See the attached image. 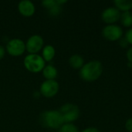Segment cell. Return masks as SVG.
<instances>
[{
    "label": "cell",
    "instance_id": "obj_11",
    "mask_svg": "<svg viewBox=\"0 0 132 132\" xmlns=\"http://www.w3.org/2000/svg\"><path fill=\"white\" fill-rule=\"evenodd\" d=\"M43 77L46 80H56L58 75L57 69L53 65H46L42 71Z\"/></svg>",
    "mask_w": 132,
    "mask_h": 132
},
{
    "label": "cell",
    "instance_id": "obj_14",
    "mask_svg": "<svg viewBox=\"0 0 132 132\" xmlns=\"http://www.w3.org/2000/svg\"><path fill=\"white\" fill-rule=\"evenodd\" d=\"M114 3L119 11L127 12L132 9V0H116Z\"/></svg>",
    "mask_w": 132,
    "mask_h": 132
},
{
    "label": "cell",
    "instance_id": "obj_15",
    "mask_svg": "<svg viewBox=\"0 0 132 132\" xmlns=\"http://www.w3.org/2000/svg\"><path fill=\"white\" fill-rule=\"evenodd\" d=\"M121 22L125 27L132 26V13L130 11L124 12L121 15Z\"/></svg>",
    "mask_w": 132,
    "mask_h": 132
},
{
    "label": "cell",
    "instance_id": "obj_20",
    "mask_svg": "<svg viewBox=\"0 0 132 132\" xmlns=\"http://www.w3.org/2000/svg\"><path fill=\"white\" fill-rule=\"evenodd\" d=\"M125 127L127 128V130L129 132H132V118L128 119L127 121H126V124H125Z\"/></svg>",
    "mask_w": 132,
    "mask_h": 132
},
{
    "label": "cell",
    "instance_id": "obj_5",
    "mask_svg": "<svg viewBox=\"0 0 132 132\" xmlns=\"http://www.w3.org/2000/svg\"><path fill=\"white\" fill-rule=\"evenodd\" d=\"M5 50L12 56H20L26 51V43L18 38L12 39L6 43Z\"/></svg>",
    "mask_w": 132,
    "mask_h": 132
},
{
    "label": "cell",
    "instance_id": "obj_3",
    "mask_svg": "<svg viewBox=\"0 0 132 132\" xmlns=\"http://www.w3.org/2000/svg\"><path fill=\"white\" fill-rule=\"evenodd\" d=\"M25 68L32 73H37L42 72L46 67V62L43 59L42 56L39 54H28L25 56L23 60Z\"/></svg>",
    "mask_w": 132,
    "mask_h": 132
},
{
    "label": "cell",
    "instance_id": "obj_17",
    "mask_svg": "<svg viewBox=\"0 0 132 132\" xmlns=\"http://www.w3.org/2000/svg\"><path fill=\"white\" fill-rule=\"evenodd\" d=\"M61 11H62V5H60L57 2V1H56V4L53 8H51L50 9L48 10L49 14L52 16H57L58 15L60 14Z\"/></svg>",
    "mask_w": 132,
    "mask_h": 132
},
{
    "label": "cell",
    "instance_id": "obj_7",
    "mask_svg": "<svg viewBox=\"0 0 132 132\" xmlns=\"http://www.w3.org/2000/svg\"><path fill=\"white\" fill-rule=\"evenodd\" d=\"M44 47L43 38L39 35H32L26 42V49L29 54H38Z\"/></svg>",
    "mask_w": 132,
    "mask_h": 132
},
{
    "label": "cell",
    "instance_id": "obj_8",
    "mask_svg": "<svg viewBox=\"0 0 132 132\" xmlns=\"http://www.w3.org/2000/svg\"><path fill=\"white\" fill-rule=\"evenodd\" d=\"M104 37L110 41H116L121 39L123 35L122 29L116 25H108L102 31Z\"/></svg>",
    "mask_w": 132,
    "mask_h": 132
},
{
    "label": "cell",
    "instance_id": "obj_16",
    "mask_svg": "<svg viewBox=\"0 0 132 132\" xmlns=\"http://www.w3.org/2000/svg\"><path fill=\"white\" fill-rule=\"evenodd\" d=\"M59 132H79V130L73 124L65 123L59 128Z\"/></svg>",
    "mask_w": 132,
    "mask_h": 132
},
{
    "label": "cell",
    "instance_id": "obj_12",
    "mask_svg": "<svg viewBox=\"0 0 132 132\" xmlns=\"http://www.w3.org/2000/svg\"><path fill=\"white\" fill-rule=\"evenodd\" d=\"M56 55V50L52 45H46L42 50V57L45 62H50Z\"/></svg>",
    "mask_w": 132,
    "mask_h": 132
},
{
    "label": "cell",
    "instance_id": "obj_1",
    "mask_svg": "<svg viewBox=\"0 0 132 132\" xmlns=\"http://www.w3.org/2000/svg\"><path fill=\"white\" fill-rule=\"evenodd\" d=\"M102 71L101 63L98 60H92L83 66L80 70V76L86 82H93L100 77Z\"/></svg>",
    "mask_w": 132,
    "mask_h": 132
},
{
    "label": "cell",
    "instance_id": "obj_18",
    "mask_svg": "<svg viewBox=\"0 0 132 132\" xmlns=\"http://www.w3.org/2000/svg\"><path fill=\"white\" fill-rule=\"evenodd\" d=\"M56 4V0H46L42 2V5L44 8H46L47 10L53 8Z\"/></svg>",
    "mask_w": 132,
    "mask_h": 132
},
{
    "label": "cell",
    "instance_id": "obj_13",
    "mask_svg": "<svg viewBox=\"0 0 132 132\" xmlns=\"http://www.w3.org/2000/svg\"><path fill=\"white\" fill-rule=\"evenodd\" d=\"M69 63L72 68L75 70H79V69L80 70L84 65V60L80 55L74 54L70 57Z\"/></svg>",
    "mask_w": 132,
    "mask_h": 132
},
{
    "label": "cell",
    "instance_id": "obj_23",
    "mask_svg": "<svg viewBox=\"0 0 132 132\" xmlns=\"http://www.w3.org/2000/svg\"><path fill=\"white\" fill-rule=\"evenodd\" d=\"M81 132H100L95 128H87Z\"/></svg>",
    "mask_w": 132,
    "mask_h": 132
},
{
    "label": "cell",
    "instance_id": "obj_21",
    "mask_svg": "<svg viewBox=\"0 0 132 132\" xmlns=\"http://www.w3.org/2000/svg\"><path fill=\"white\" fill-rule=\"evenodd\" d=\"M5 53H6L5 47H4L3 46L0 45V60H1L2 59H3V57H4L5 55Z\"/></svg>",
    "mask_w": 132,
    "mask_h": 132
},
{
    "label": "cell",
    "instance_id": "obj_9",
    "mask_svg": "<svg viewBox=\"0 0 132 132\" xmlns=\"http://www.w3.org/2000/svg\"><path fill=\"white\" fill-rule=\"evenodd\" d=\"M121 12L117 8L111 7L106 9L101 15L103 21L108 24H113L121 19Z\"/></svg>",
    "mask_w": 132,
    "mask_h": 132
},
{
    "label": "cell",
    "instance_id": "obj_2",
    "mask_svg": "<svg viewBox=\"0 0 132 132\" xmlns=\"http://www.w3.org/2000/svg\"><path fill=\"white\" fill-rule=\"evenodd\" d=\"M40 124L50 129H59L64 123L63 117L59 111L48 110L40 114Z\"/></svg>",
    "mask_w": 132,
    "mask_h": 132
},
{
    "label": "cell",
    "instance_id": "obj_22",
    "mask_svg": "<svg viewBox=\"0 0 132 132\" xmlns=\"http://www.w3.org/2000/svg\"><path fill=\"white\" fill-rule=\"evenodd\" d=\"M127 57L130 63H132V47H131L127 52Z\"/></svg>",
    "mask_w": 132,
    "mask_h": 132
},
{
    "label": "cell",
    "instance_id": "obj_10",
    "mask_svg": "<svg viewBox=\"0 0 132 132\" xmlns=\"http://www.w3.org/2000/svg\"><path fill=\"white\" fill-rule=\"evenodd\" d=\"M18 11L22 16L30 17L34 15L36 12V7L32 2L29 0H23L19 2Z\"/></svg>",
    "mask_w": 132,
    "mask_h": 132
},
{
    "label": "cell",
    "instance_id": "obj_6",
    "mask_svg": "<svg viewBox=\"0 0 132 132\" xmlns=\"http://www.w3.org/2000/svg\"><path fill=\"white\" fill-rule=\"evenodd\" d=\"M59 90L60 84L56 80H45L39 87V94L46 98H51L57 94Z\"/></svg>",
    "mask_w": 132,
    "mask_h": 132
},
{
    "label": "cell",
    "instance_id": "obj_19",
    "mask_svg": "<svg viewBox=\"0 0 132 132\" xmlns=\"http://www.w3.org/2000/svg\"><path fill=\"white\" fill-rule=\"evenodd\" d=\"M125 39H126V40L128 41V43H130V44H131L132 45V28L131 29H130L127 32L126 36H125Z\"/></svg>",
    "mask_w": 132,
    "mask_h": 132
},
{
    "label": "cell",
    "instance_id": "obj_4",
    "mask_svg": "<svg viewBox=\"0 0 132 132\" xmlns=\"http://www.w3.org/2000/svg\"><path fill=\"white\" fill-rule=\"evenodd\" d=\"M61 114L64 123H72L77 121L80 117L79 108L71 103L63 104L59 110Z\"/></svg>",
    "mask_w": 132,
    "mask_h": 132
}]
</instances>
